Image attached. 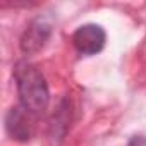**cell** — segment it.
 Segmentation results:
<instances>
[{
	"instance_id": "4",
	"label": "cell",
	"mask_w": 146,
	"mask_h": 146,
	"mask_svg": "<svg viewBox=\"0 0 146 146\" xmlns=\"http://www.w3.org/2000/svg\"><path fill=\"white\" fill-rule=\"evenodd\" d=\"M50 33H52L50 23H46L41 17L35 19L21 38V50L24 53H36L45 46V43L50 38Z\"/></svg>"
},
{
	"instance_id": "3",
	"label": "cell",
	"mask_w": 146,
	"mask_h": 146,
	"mask_svg": "<svg viewBox=\"0 0 146 146\" xmlns=\"http://www.w3.org/2000/svg\"><path fill=\"white\" fill-rule=\"evenodd\" d=\"M5 129L12 139L21 143L29 141L33 136V113L21 105L12 107L5 117Z\"/></svg>"
},
{
	"instance_id": "2",
	"label": "cell",
	"mask_w": 146,
	"mask_h": 146,
	"mask_svg": "<svg viewBox=\"0 0 146 146\" xmlns=\"http://www.w3.org/2000/svg\"><path fill=\"white\" fill-rule=\"evenodd\" d=\"M107 43V33L100 24H84L72 35V45L81 55H96Z\"/></svg>"
},
{
	"instance_id": "1",
	"label": "cell",
	"mask_w": 146,
	"mask_h": 146,
	"mask_svg": "<svg viewBox=\"0 0 146 146\" xmlns=\"http://www.w3.org/2000/svg\"><path fill=\"white\" fill-rule=\"evenodd\" d=\"M14 78L21 107L33 115L43 113L50 103V91L38 67L29 62H19L14 69Z\"/></svg>"
}]
</instances>
